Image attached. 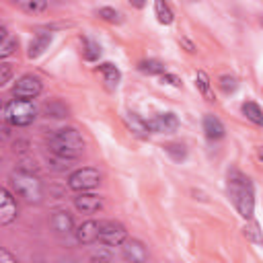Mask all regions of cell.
Masks as SVG:
<instances>
[{
  "label": "cell",
  "instance_id": "1",
  "mask_svg": "<svg viewBox=\"0 0 263 263\" xmlns=\"http://www.w3.org/2000/svg\"><path fill=\"white\" fill-rule=\"evenodd\" d=\"M226 191H228V197H230L234 210L238 212V216L245 220H251L255 214V187H253L251 179L245 173H240L238 168H230L228 181H226Z\"/></svg>",
  "mask_w": 263,
  "mask_h": 263
},
{
  "label": "cell",
  "instance_id": "2",
  "mask_svg": "<svg viewBox=\"0 0 263 263\" xmlns=\"http://www.w3.org/2000/svg\"><path fill=\"white\" fill-rule=\"evenodd\" d=\"M47 148L53 156L62 160H76L84 154L86 142L76 127H62L47 138Z\"/></svg>",
  "mask_w": 263,
  "mask_h": 263
},
{
  "label": "cell",
  "instance_id": "3",
  "mask_svg": "<svg viewBox=\"0 0 263 263\" xmlns=\"http://www.w3.org/2000/svg\"><path fill=\"white\" fill-rule=\"evenodd\" d=\"M10 185L14 189V193L25 199L27 203H41L43 199V185L39 181L37 175L25 171V168H18L10 175Z\"/></svg>",
  "mask_w": 263,
  "mask_h": 263
},
{
  "label": "cell",
  "instance_id": "4",
  "mask_svg": "<svg viewBox=\"0 0 263 263\" xmlns=\"http://www.w3.org/2000/svg\"><path fill=\"white\" fill-rule=\"evenodd\" d=\"M2 117L12 127H27L37 117V105L27 99H12L2 107Z\"/></svg>",
  "mask_w": 263,
  "mask_h": 263
},
{
  "label": "cell",
  "instance_id": "5",
  "mask_svg": "<svg viewBox=\"0 0 263 263\" xmlns=\"http://www.w3.org/2000/svg\"><path fill=\"white\" fill-rule=\"evenodd\" d=\"M101 179L103 175L92 168V166H80L76 171H72L68 175V187L74 191V193H80V191H92L101 185Z\"/></svg>",
  "mask_w": 263,
  "mask_h": 263
},
{
  "label": "cell",
  "instance_id": "6",
  "mask_svg": "<svg viewBox=\"0 0 263 263\" xmlns=\"http://www.w3.org/2000/svg\"><path fill=\"white\" fill-rule=\"evenodd\" d=\"M127 238V230L117 220H99V242L105 247H121Z\"/></svg>",
  "mask_w": 263,
  "mask_h": 263
},
{
  "label": "cell",
  "instance_id": "7",
  "mask_svg": "<svg viewBox=\"0 0 263 263\" xmlns=\"http://www.w3.org/2000/svg\"><path fill=\"white\" fill-rule=\"evenodd\" d=\"M43 90V82L39 76L35 74H23L16 78V82L12 84V97L14 99H27V101H33L41 95Z\"/></svg>",
  "mask_w": 263,
  "mask_h": 263
},
{
  "label": "cell",
  "instance_id": "8",
  "mask_svg": "<svg viewBox=\"0 0 263 263\" xmlns=\"http://www.w3.org/2000/svg\"><path fill=\"white\" fill-rule=\"evenodd\" d=\"M179 123L181 121H179L177 113H173V111H162V113H156L146 119L148 132H152V134H173L179 129Z\"/></svg>",
  "mask_w": 263,
  "mask_h": 263
},
{
  "label": "cell",
  "instance_id": "9",
  "mask_svg": "<svg viewBox=\"0 0 263 263\" xmlns=\"http://www.w3.org/2000/svg\"><path fill=\"white\" fill-rule=\"evenodd\" d=\"M18 216V203L14 199V193H10L6 187H0V226H8Z\"/></svg>",
  "mask_w": 263,
  "mask_h": 263
},
{
  "label": "cell",
  "instance_id": "10",
  "mask_svg": "<svg viewBox=\"0 0 263 263\" xmlns=\"http://www.w3.org/2000/svg\"><path fill=\"white\" fill-rule=\"evenodd\" d=\"M74 208L80 214H97L103 210V197L92 191H80L74 197Z\"/></svg>",
  "mask_w": 263,
  "mask_h": 263
},
{
  "label": "cell",
  "instance_id": "11",
  "mask_svg": "<svg viewBox=\"0 0 263 263\" xmlns=\"http://www.w3.org/2000/svg\"><path fill=\"white\" fill-rule=\"evenodd\" d=\"M121 251H123V257L127 261H132V263H144L150 257L146 245L142 240H138V238H125L121 242Z\"/></svg>",
  "mask_w": 263,
  "mask_h": 263
},
{
  "label": "cell",
  "instance_id": "12",
  "mask_svg": "<svg viewBox=\"0 0 263 263\" xmlns=\"http://www.w3.org/2000/svg\"><path fill=\"white\" fill-rule=\"evenodd\" d=\"M74 236L80 245L99 242V220H84L82 224L74 226Z\"/></svg>",
  "mask_w": 263,
  "mask_h": 263
},
{
  "label": "cell",
  "instance_id": "13",
  "mask_svg": "<svg viewBox=\"0 0 263 263\" xmlns=\"http://www.w3.org/2000/svg\"><path fill=\"white\" fill-rule=\"evenodd\" d=\"M51 41H53V35L47 33V31H41V33L33 35V39L29 41V47H27V58H29V60H37V58H41V55L49 49Z\"/></svg>",
  "mask_w": 263,
  "mask_h": 263
},
{
  "label": "cell",
  "instance_id": "14",
  "mask_svg": "<svg viewBox=\"0 0 263 263\" xmlns=\"http://www.w3.org/2000/svg\"><path fill=\"white\" fill-rule=\"evenodd\" d=\"M97 72L101 74V78H103L107 90H115V88L119 86V82H121V70H119L113 62H101V64L97 66Z\"/></svg>",
  "mask_w": 263,
  "mask_h": 263
},
{
  "label": "cell",
  "instance_id": "15",
  "mask_svg": "<svg viewBox=\"0 0 263 263\" xmlns=\"http://www.w3.org/2000/svg\"><path fill=\"white\" fill-rule=\"evenodd\" d=\"M201 129H203V134H205V138L212 140V142L222 140L224 134H226L224 123H222L214 113H205V115H203V119H201Z\"/></svg>",
  "mask_w": 263,
  "mask_h": 263
},
{
  "label": "cell",
  "instance_id": "16",
  "mask_svg": "<svg viewBox=\"0 0 263 263\" xmlns=\"http://www.w3.org/2000/svg\"><path fill=\"white\" fill-rule=\"evenodd\" d=\"M49 226H51V230L58 232V234H70V232H74V218H72V214L66 212V210H58V212L51 214Z\"/></svg>",
  "mask_w": 263,
  "mask_h": 263
},
{
  "label": "cell",
  "instance_id": "17",
  "mask_svg": "<svg viewBox=\"0 0 263 263\" xmlns=\"http://www.w3.org/2000/svg\"><path fill=\"white\" fill-rule=\"evenodd\" d=\"M154 16H156V21H158L160 25H164V27L173 25L175 12H173L168 0H154Z\"/></svg>",
  "mask_w": 263,
  "mask_h": 263
},
{
  "label": "cell",
  "instance_id": "18",
  "mask_svg": "<svg viewBox=\"0 0 263 263\" xmlns=\"http://www.w3.org/2000/svg\"><path fill=\"white\" fill-rule=\"evenodd\" d=\"M80 43H82V58L86 62H97L101 58V43L99 41H95L88 35H82L80 37Z\"/></svg>",
  "mask_w": 263,
  "mask_h": 263
},
{
  "label": "cell",
  "instance_id": "19",
  "mask_svg": "<svg viewBox=\"0 0 263 263\" xmlns=\"http://www.w3.org/2000/svg\"><path fill=\"white\" fill-rule=\"evenodd\" d=\"M195 88L199 90V95H201L205 101H216L214 90H212V80H210V76H208L203 70H197V72H195Z\"/></svg>",
  "mask_w": 263,
  "mask_h": 263
},
{
  "label": "cell",
  "instance_id": "20",
  "mask_svg": "<svg viewBox=\"0 0 263 263\" xmlns=\"http://www.w3.org/2000/svg\"><path fill=\"white\" fill-rule=\"evenodd\" d=\"M125 121H127V127L132 129V134H134V136H138V138H142V140L150 136L148 125H146V119H142L140 115H136V113H127Z\"/></svg>",
  "mask_w": 263,
  "mask_h": 263
},
{
  "label": "cell",
  "instance_id": "21",
  "mask_svg": "<svg viewBox=\"0 0 263 263\" xmlns=\"http://www.w3.org/2000/svg\"><path fill=\"white\" fill-rule=\"evenodd\" d=\"M240 111H242V115H245L249 121H253L255 125H261V123H263V111H261V107H259L257 101H245V103L240 105Z\"/></svg>",
  "mask_w": 263,
  "mask_h": 263
},
{
  "label": "cell",
  "instance_id": "22",
  "mask_svg": "<svg viewBox=\"0 0 263 263\" xmlns=\"http://www.w3.org/2000/svg\"><path fill=\"white\" fill-rule=\"evenodd\" d=\"M138 70L142 74H148V76H160L166 68L160 60H142V62H138Z\"/></svg>",
  "mask_w": 263,
  "mask_h": 263
},
{
  "label": "cell",
  "instance_id": "23",
  "mask_svg": "<svg viewBox=\"0 0 263 263\" xmlns=\"http://www.w3.org/2000/svg\"><path fill=\"white\" fill-rule=\"evenodd\" d=\"M162 150H164L175 162H183V160L187 158V148H185V144H181V142H168V144L162 146Z\"/></svg>",
  "mask_w": 263,
  "mask_h": 263
},
{
  "label": "cell",
  "instance_id": "24",
  "mask_svg": "<svg viewBox=\"0 0 263 263\" xmlns=\"http://www.w3.org/2000/svg\"><path fill=\"white\" fill-rule=\"evenodd\" d=\"M10 2L27 12H43L47 8V0H10Z\"/></svg>",
  "mask_w": 263,
  "mask_h": 263
},
{
  "label": "cell",
  "instance_id": "25",
  "mask_svg": "<svg viewBox=\"0 0 263 263\" xmlns=\"http://www.w3.org/2000/svg\"><path fill=\"white\" fill-rule=\"evenodd\" d=\"M43 109H45V115H47V117H66V115H68V107H66L60 99L49 101Z\"/></svg>",
  "mask_w": 263,
  "mask_h": 263
},
{
  "label": "cell",
  "instance_id": "26",
  "mask_svg": "<svg viewBox=\"0 0 263 263\" xmlns=\"http://www.w3.org/2000/svg\"><path fill=\"white\" fill-rule=\"evenodd\" d=\"M97 16L103 18V21H107V23H113V25H119V23L123 21V18H121V12L115 10L113 6H101V8L97 10Z\"/></svg>",
  "mask_w": 263,
  "mask_h": 263
},
{
  "label": "cell",
  "instance_id": "27",
  "mask_svg": "<svg viewBox=\"0 0 263 263\" xmlns=\"http://www.w3.org/2000/svg\"><path fill=\"white\" fill-rule=\"evenodd\" d=\"M16 47H18V39H16V37L6 35V37L0 41V60L10 58V55L16 51Z\"/></svg>",
  "mask_w": 263,
  "mask_h": 263
},
{
  "label": "cell",
  "instance_id": "28",
  "mask_svg": "<svg viewBox=\"0 0 263 263\" xmlns=\"http://www.w3.org/2000/svg\"><path fill=\"white\" fill-rule=\"evenodd\" d=\"M245 236L251 240V242H255V245H261V230H259V224L251 218V222L245 226Z\"/></svg>",
  "mask_w": 263,
  "mask_h": 263
},
{
  "label": "cell",
  "instance_id": "29",
  "mask_svg": "<svg viewBox=\"0 0 263 263\" xmlns=\"http://www.w3.org/2000/svg\"><path fill=\"white\" fill-rule=\"evenodd\" d=\"M220 88L226 95H230V92H234L238 88V80L234 76H230V74H224V76H220Z\"/></svg>",
  "mask_w": 263,
  "mask_h": 263
},
{
  "label": "cell",
  "instance_id": "30",
  "mask_svg": "<svg viewBox=\"0 0 263 263\" xmlns=\"http://www.w3.org/2000/svg\"><path fill=\"white\" fill-rule=\"evenodd\" d=\"M12 76H14V68H12L10 64H6V62L0 60V88H2L6 82H10Z\"/></svg>",
  "mask_w": 263,
  "mask_h": 263
},
{
  "label": "cell",
  "instance_id": "31",
  "mask_svg": "<svg viewBox=\"0 0 263 263\" xmlns=\"http://www.w3.org/2000/svg\"><path fill=\"white\" fill-rule=\"evenodd\" d=\"M160 82H162V84H171V86H175V88H181V86H183V80H181L177 74L166 72V70L160 74Z\"/></svg>",
  "mask_w": 263,
  "mask_h": 263
},
{
  "label": "cell",
  "instance_id": "32",
  "mask_svg": "<svg viewBox=\"0 0 263 263\" xmlns=\"http://www.w3.org/2000/svg\"><path fill=\"white\" fill-rule=\"evenodd\" d=\"M0 263H16V255H12L10 251L0 247Z\"/></svg>",
  "mask_w": 263,
  "mask_h": 263
},
{
  "label": "cell",
  "instance_id": "33",
  "mask_svg": "<svg viewBox=\"0 0 263 263\" xmlns=\"http://www.w3.org/2000/svg\"><path fill=\"white\" fill-rule=\"evenodd\" d=\"M179 43H183V45L187 47V51H189V53H193V51H195V45H193V43H191L189 39H185V37H181V39H179Z\"/></svg>",
  "mask_w": 263,
  "mask_h": 263
},
{
  "label": "cell",
  "instance_id": "34",
  "mask_svg": "<svg viewBox=\"0 0 263 263\" xmlns=\"http://www.w3.org/2000/svg\"><path fill=\"white\" fill-rule=\"evenodd\" d=\"M129 2H132V6H136V8H144L148 0H129Z\"/></svg>",
  "mask_w": 263,
  "mask_h": 263
},
{
  "label": "cell",
  "instance_id": "35",
  "mask_svg": "<svg viewBox=\"0 0 263 263\" xmlns=\"http://www.w3.org/2000/svg\"><path fill=\"white\" fill-rule=\"evenodd\" d=\"M6 35H8V33H6V27H2V25H0V41H2Z\"/></svg>",
  "mask_w": 263,
  "mask_h": 263
},
{
  "label": "cell",
  "instance_id": "36",
  "mask_svg": "<svg viewBox=\"0 0 263 263\" xmlns=\"http://www.w3.org/2000/svg\"><path fill=\"white\" fill-rule=\"evenodd\" d=\"M2 107H4V105H2V101H0V111H2Z\"/></svg>",
  "mask_w": 263,
  "mask_h": 263
}]
</instances>
